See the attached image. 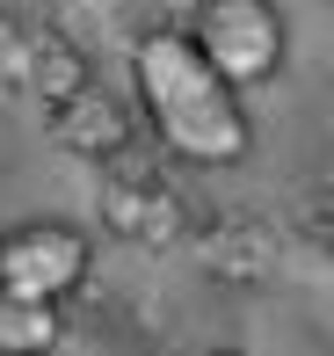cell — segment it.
<instances>
[{
	"label": "cell",
	"mask_w": 334,
	"mask_h": 356,
	"mask_svg": "<svg viewBox=\"0 0 334 356\" xmlns=\"http://www.w3.org/2000/svg\"><path fill=\"white\" fill-rule=\"evenodd\" d=\"M66 334V313L44 298H8L0 291V356H51Z\"/></svg>",
	"instance_id": "52a82bcc"
},
{
	"label": "cell",
	"mask_w": 334,
	"mask_h": 356,
	"mask_svg": "<svg viewBox=\"0 0 334 356\" xmlns=\"http://www.w3.org/2000/svg\"><path fill=\"white\" fill-rule=\"evenodd\" d=\"M94 269V240L66 218H22L0 233V291L8 298H73Z\"/></svg>",
	"instance_id": "277c9868"
},
{
	"label": "cell",
	"mask_w": 334,
	"mask_h": 356,
	"mask_svg": "<svg viewBox=\"0 0 334 356\" xmlns=\"http://www.w3.org/2000/svg\"><path fill=\"white\" fill-rule=\"evenodd\" d=\"M37 37L44 22H0V95H29V73H37Z\"/></svg>",
	"instance_id": "ba28073f"
},
{
	"label": "cell",
	"mask_w": 334,
	"mask_h": 356,
	"mask_svg": "<svg viewBox=\"0 0 334 356\" xmlns=\"http://www.w3.org/2000/svg\"><path fill=\"white\" fill-rule=\"evenodd\" d=\"M182 37L197 44V58L226 80L233 95L283 73V15L269 8V0H203L182 22Z\"/></svg>",
	"instance_id": "3957f363"
},
{
	"label": "cell",
	"mask_w": 334,
	"mask_h": 356,
	"mask_svg": "<svg viewBox=\"0 0 334 356\" xmlns=\"http://www.w3.org/2000/svg\"><path fill=\"white\" fill-rule=\"evenodd\" d=\"M94 211L117 240H131V248L146 254H167L182 248L189 233H197V204H189V189L174 182L167 168H153V160L124 153L102 168V197H94Z\"/></svg>",
	"instance_id": "7a4b0ae2"
},
{
	"label": "cell",
	"mask_w": 334,
	"mask_h": 356,
	"mask_svg": "<svg viewBox=\"0 0 334 356\" xmlns=\"http://www.w3.org/2000/svg\"><path fill=\"white\" fill-rule=\"evenodd\" d=\"M131 95H138L131 117H146L160 153L189 160V168H240L254 153L247 102L197 58L182 29H146L131 44Z\"/></svg>",
	"instance_id": "6da1fadb"
},
{
	"label": "cell",
	"mask_w": 334,
	"mask_h": 356,
	"mask_svg": "<svg viewBox=\"0 0 334 356\" xmlns=\"http://www.w3.org/2000/svg\"><path fill=\"white\" fill-rule=\"evenodd\" d=\"M44 124H51L58 153L87 160V168H109V160H124V153H131V138H138L131 102H124V95H109V88H81L73 102L44 109Z\"/></svg>",
	"instance_id": "8992f818"
},
{
	"label": "cell",
	"mask_w": 334,
	"mask_h": 356,
	"mask_svg": "<svg viewBox=\"0 0 334 356\" xmlns=\"http://www.w3.org/2000/svg\"><path fill=\"white\" fill-rule=\"evenodd\" d=\"M189 240H197L203 277L226 284V291H254V284H269V277H276V254H283L276 225L254 218V211H218V218H203Z\"/></svg>",
	"instance_id": "5b68a950"
},
{
	"label": "cell",
	"mask_w": 334,
	"mask_h": 356,
	"mask_svg": "<svg viewBox=\"0 0 334 356\" xmlns=\"http://www.w3.org/2000/svg\"><path fill=\"white\" fill-rule=\"evenodd\" d=\"M197 356H247V349H226V342H218V349H197Z\"/></svg>",
	"instance_id": "9c48e42d"
}]
</instances>
